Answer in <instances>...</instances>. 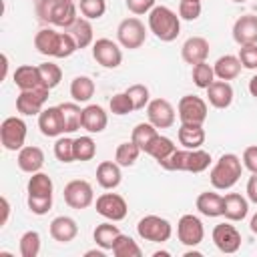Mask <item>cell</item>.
<instances>
[{"label":"cell","mask_w":257,"mask_h":257,"mask_svg":"<svg viewBox=\"0 0 257 257\" xmlns=\"http://www.w3.org/2000/svg\"><path fill=\"white\" fill-rule=\"evenodd\" d=\"M34 48L42 56H52V58H68L78 50L76 40L68 30L56 32L52 28H42L34 34Z\"/></svg>","instance_id":"6da1fadb"},{"label":"cell","mask_w":257,"mask_h":257,"mask_svg":"<svg viewBox=\"0 0 257 257\" xmlns=\"http://www.w3.org/2000/svg\"><path fill=\"white\" fill-rule=\"evenodd\" d=\"M36 14L40 22L68 30L76 22V4L72 0H36Z\"/></svg>","instance_id":"7a4b0ae2"},{"label":"cell","mask_w":257,"mask_h":257,"mask_svg":"<svg viewBox=\"0 0 257 257\" xmlns=\"http://www.w3.org/2000/svg\"><path fill=\"white\" fill-rule=\"evenodd\" d=\"M241 173H243V161L235 153H225L211 167L209 181L215 189L227 191L237 185V181L241 179Z\"/></svg>","instance_id":"3957f363"},{"label":"cell","mask_w":257,"mask_h":257,"mask_svg":"<svg viewBox=\"0 0 257 257\" xmlns=\"http://www.w3.org/2000/svg\"><path fill=\"white\" fill-rule=\"evenodd\" d=\"M149 30L161 42H173L181 34V18L169 6H155L149 12Z\"/></svg>","instance_id":"277c9868"},{"label":"cell","mask_w":257,"mask_h":257,"mask_svg":"<svg viewBox=\"0 0 257 257\" xmlns=\"http://www.w3.org/2000/svg\"><path fill=\"white\" fill-rule=\"evenodd\" d=\"M137 233L141 239L151 243H165L173 235V225L159 215H145L137 223Z\"/></svg>","instance_id":"5b68a950"},{"label":"cell","mask_w":257,"mask_h":257,"mask_svg":"<svg viewBox=\"0 0 257 257\" xmlns=\"http://www.w3.org/2000/svg\"><path fill=\"white\" fill-rule=\"evenodd\" d=\"M209 106L207 100L197 94H185L181 96L177 104V116L183 124H203L207 120Z\"/></svg>","instance_id":"8992f818"},{"label":"cell","mask_w":257,"mask_h":257,"mask_svg":"<svg viewBox=\"0 0 257 257\" xmlns=\"http://www.w3.org/2000/svg\"><path fill=\"white\" fill-rule=\"evenodd\" d=\"M116 40L122 48H128V50H137L145 44L147 40V28L145 24L137 18V16H131V18H124L120 20V24L116 26Z\"/></svg>","instance_id":"52a82bcc"},{"label":"cell","mask_w":257,"mask_h":257,"mask_svg":"<svg viewBox=\"0 0 257 257\" xmlns=\"http://www.w3.org/2000/svg\"><path fill=\"white\" fill-rule=\"evenodd\" d=\"M26 133H28V126L20 116H8L0 124V143L6 151L16 153L24 147Z\"/></svg>","instance_id":"ba28073f"},{"label":"cell","mask_w":257,"mask_h":257,"mask_svg":"<svg viewBox=\"0 0 257 257\" xmlns=\"http://www.w3.org/2000/svg\"><path fill=\"white\" fill-rule=\"evenodd\" d=\"M64 203L70 207V209H76V211H82V209H88L92 203H94V191H92V185L84 179H72L64 185Z\"/></svg>","instance_id":"9c48e42d"},{"label":"cell","mask_w":257,"mask_h":257,"mask_svg":"<svg viewBox=\"0 0 257 257\" xmlns=\"http://www.w3.org/2000/svg\"><path fill=\"white\" fill-rule=\"evenodd\" d=\"M94 207L100 217H104L106 221H112V223L122 221L128 213V205H126L124 197L118 193H102L100 197H96Z\"/></svg>","instance_id":"30bf717a"},{"label":"cell","mask_w":257,"mask_h":257,"mask_svg":"<svg viewBox=\"0 0 257 257\" xmlns=\"http://www.w3.org/2000/svg\"><path fill=\"white\" fill-rule=\"evenodd\" d=\"M50 88L48 86H40L34 90H20V94L16 96V110L24 116H38L48 100Z\"/></svg>","instance_id":"8fae6325"},{"label":"cell","mask_w":257,"mask_h":257,"mask_svg":"<svg viewBox=\"0 0 257 257\" xmlns=\"http://www.w3.org/2000/svg\"><path fill=\"white\" fill-rule=\"evenodd\" d=\"M92 58L102 68H118L122 62V50L110 38H96L92 44Z\"/></svg>","instance_id":"7c38bea8"},{"label":"cell","mask_w":257,"mask_h":257,"mask_svg":"<svg viewBox=\"0 0 257 257\" xmlns=\"http://www.w3.org/2000/svg\"><path fill=\"white\" fill-rule=\"evenodd\" d=\"M177 237H179V241L183 245L197 247L205 237V227H203L201 219L197 215H193V213L183 215L179 219V223H177Z\"/></svg>","instance_id":"4fadbf2b"},{"label":"cell","mask_w":257,"mask_h":257,"mask_svg":"<svg viewBox=\"0 0 257 257\" xmlns=\"http://www.w3.org/2000/svg\"><path fill=\"white\" fill-rule=\"evenodd\" d=\"M147 116H149V122L155 124L157 128H171L177 120L175 106L167 98H153L147 104Z\"/></svg>","instance_id":"5bb4252c"},{"label":"cell","mask_w":257,"mask_h":257,"mask_svg":"<svg viewBox=\"0 0 257 257\" xmlns=\"http://www.w3.org/2000/svg\"><path fill=\"white\" fill-rule=\"evenodd\" d=\"M213 243L221 253H237L241 247V233L231 223H219L213 229Z\"/></svg>","instance_id":"9a60e30c"},{"label":"cell","mask_w":257,"mask_h":257,"mask_svg":"<svg viewBox=\"0 0 257 257\" xmlns=\"http://www.w3.org/2000/svg\"><path fill=\"white\" fill-rule=\"evenodd\" d=\"M38 128L48 139L62 137L66 131H64V118H62L60 106H46V108H42V112L38 114Z\"/></svg>","instance_id":"2e32d148"},{"label":"cell","mask_w":257,"mask_h":257,"mask_svg":"<svg viewBox=\"0 0 257 257\" xmlns=\"http://www.w3.org/2000/svg\"><path fill=\"white\" fill-rule=\"evenodd\" d=\"M209 50H211V46H209V40L207 38H203V36H191V38H187L183 42L181 56H183V60L187 64L193 66V64L205 62L207 56H209Z\"/></svg>","instance_id":"e0dca14e"},{"label":"cell","mask_w":257,"mask_h":257,"mask_svg":"<svg viewBox=\"0 0 257 257\" xmlns=\"http://www.w3.org/2000/svg\"><path fill=\"white\" fill-rule=\"evenodd\" d=\"M233 40L239 46L245 44H257V16L255 14H243L233 24Z\"/></svg>","instance_id":"ac0fdd59"},{"label":"cell","mask_w":257,"mask_h":257,"mask_svg":"<svg viewBox=\"0 0 257 257\" xmlns=\"http://www.w3.org/2000/svg\"><path fill=\"white\" fill-rule=\"evenodd\" d=\"M16 163H18V169L28 175L38 173L44 167V151L34 145H24L16 155Z\"/></svg>","instance_id":"d6986e66"},{"label":"cell","mask_w":257,"mask_h":257,"mask_svg":"<svg viewBox=\"0 0 257 257\" xmlns=\"http://www.w3.org/2000/svg\"><path fill=\"white\" fill-rule=\"evenodd\" d=\"M108 114L100 104H86L82 108V128L88 135H98L106 128Z\"/></svg>","instance_id":"ffe728a7"},{"label":"cell","mask_w":257,"mask_h":257,"mask_svg":"<svg viewBox=\"0 0 257 257\" xmlns=\"http://www.w3.org/2000/svg\"><path fill=\"white\" fill-rule=\"evenodd\" d=\"M249 213V199L239 193H227L223 197V217L231 223L243 221Z\"/></svg>","instance_id":"44dd1931"},{"label":"cell","mask_w":257,"mask_h":257,"mask_svg":"<svg viewBox=\"0 0 257 257\" xmlns=\"http://www.w3.org/2000/svg\"><path fill=\"white\" fill-rule=\"evenodd\" d=\"M48 231H50V237L54 241H58V243H70L78 235V225H76V221L72 217L58 215V217H54L50 221Z\"/></svg>","instance_id":"7402d4cb"},{"label":"cell","mask_w":257,"mask_h":257,"mask_svg":"<svg viewBox=\"0 0 257 257\" xmlns=\"http://www.w3.org/2000/svg\"><path fill=\"white\" fill-rule=\"evenodd\" d=\"M233 86L229 84V80H215L209 88H207V100L211 106L215 108H229L233 102Z\"/></svg>","instance_id":"603a6c76"},{"label":"cell","mask_w":257,"mask_h":257,"mask_svg":"<svg viewBox=\"0 0 257 257\" xmlns=\"http://www.w3.org/2000/svg\"><path fill=\"white\" fill-rule=\"evenodd\" d=\"M122 181V173H120V165L116 161H102L98 163L96 167V183L106 189V191H112L120 185Z\"/></svg>","instance_id":"cb8c5ba5"},{"label":"cell","mask_w":257,"mask_h":257,"mask_svg":"<svg viewBox=\"0 0 257 257\" xmlns=\"http://www.w3.org/2000/svg\"><path fill=\"white\" fill-rule=\"evenodd\" d=\"M14 78V84L20 88V90H34V88H40V86H46L42 82V76H40V70L38 66H32V64H22L14 70L12 74Z\"/></svg>","instance_id":"d4e9b609"},{"label":"cell","mask_w":257,"mask_h":257,"mask_svg":"<svg viewBox=\"0 0 257 257\" xmlns=\"http://www.w3.org/2000/svg\"><path fill=\"white\" fill-rule=\"evenodd\" d=\"M177 139H179V145L183 149H201L205 145V128L203 124H183L179 126L177 131Z\"/></svg>","instance_id":"484cf974"},{"label":"cell","mask_w":257,"mask_h":257,"mask_svg":"<svg viewBox=\"0 0 257 257\" xmlns=\"http://www.w3.org/2000/svg\"><path fill=\"white\" fill-rule=\"evenodd\" d=\"M241 60L239 56H233V54H225V56H219L217 62L213 64V70H215V78L219 80H233L241 74Z\"/></svg>","instance_id":"4316f807"},{"label":"cell","mask_w":257,"mask_h":257,"mask_svg":"<svg viewBox=\"0 0 257 257\" xmlns=\"http://www.w3.org/2000/svg\"><path fill=\"white\" fill-rule=\"evenodd\" d=\"M195 207L203 217H221L223 215V197L217 193L205 191L197 197Z\"/></svg>","instance_id":"83f0119b"},{"label":"cell","mask_w":257,"mask_h":257,"mask_svg":"<svg viewBox=\"0 0 257 257\" xmlns=\"http://www.w3.org/2000/svg\"><path fill=\"white\" fill-rule=\"evenodd\" d=\"M68 32L72 34V38L76 40V46H78V50H82V48H86V46H90V44H94V30H92V24H90V20L88 18H76V22L68 28Z\"/></svg>","instance_id":"f1b7e54d"},{"label":"cell","mask_w":257,"mask_h":257,"mask_svg":"<svg viewBox=\"0 0 257 257\" xmlns=\"http://www.w3.org/2000/svg\"><path fill=\"white\" fill-rule=\"evenodd\" d=\"M94 90H96V86H94V80L90 76L80 74V76H74L72 82H70V96L78 104L80 102H88L94 96Z\"/></svg>","instance_id":"f546056e"},{"label":"cell","mask_w":257,"mask_h":257,"mask_svg":"<svg viewBox=\"0 0 257 257\" xmlns=\"http://www.w3.org/2000/svg\"><path fill=\"white\" fill-rule=\"evenodd\" d=\"M118 235H120V229L116 225H112V221H106V223L96 225V229L92 233V239H94V243L100 249L112 251V245H114V241H116Z\"/></svg>","instance_id":"4dcf8cb0"},{"label":"cell","mask_w":257,"mask_h":257,"mask_svg":"<svg viewBox=\"0 0 257 257\" xmlns=\"http://www.w3.org/2000/svg\"><path fill=\"white\" fill-rule=\"evenodd\" d=\"M60 106V112H62V118H64V131L66 133H74L82 126V108L78 102H62L58 104Z\"/></svg>","instance_id":"1f68e13d"},{"label":"cell","mask_w":257,"mask_h":257,"mask_svg":"<svg viewBox=\"0 0 257 257\" xmlns=\"http://www.w3.org/2000/svg\"><path fill=\"white\" fill-rule=\"evenodd\" d=\"M175 149H177V147H175V143H173L169 137H165V135H157V137L149 143V147L145 149V153L151 155L157 163H161V161H165Z\"/></svg>","instance_id":"d6a6232c"},{"label":"cell","mask_w":257,"mask_h":257,"mask_svg":"<svg viewBox=\"0 0 257 257\" xmlns=\"http://www.w3.org/2000/svg\"><path fill=\"white\" fill-rule=\"evenodd\" d=\"M211 153L203 149H189L187 151V161H185V171L187 173H203L211 165Z\"/></svg>","instance_id":"836d02e7"},{"label":"cell","mask_w":257,"mask_h":257,"mask_svg":"<svg viewBox=\"0 0 257 257\" xmlns=\"http://www.w3.org/2000/svg\"><path fill=\"white\" fill-rule=\"evenodd\" d=\"M52 191H54V183L46 173L38 171V173L30 175L28 185H26L28 195H52Z\"/></svg>","instance_id":"e575fe53"},{"label":"cell","mask_w":257,"mask_h":257,"mask_svg":"<svg viewBox=\"0 0 257 257\" xmlns=\"http://www.w3.org/2000/svg\"><path fill=\"white\" fill-rule=\"evenodd\" d=\"M141 147L133 141H126V143H120L114 151V161L120 165V167H133L141 155Z\"/></svg>","instance_id":"d590c367"},{"label":"cell","mask_w":257,"mask_h":257,"mask_svg":"<svg viewBox=\"0 0 257 257\" xmlns=\"http://www.w3.org/2000/svg\"><path fill=\"white\" fill-rule=\"evenodd\" d=\"M94 155H96V143L90 135H82L74 139V161L86 163V161H92Z\"/></svg>","instance_id":"8d00e7d4"},{"label":"cell","mask_w":257,"mask_h":257,"mask_svg":"<svg viewBox=\"0 0 257 257\" xmlns=\"http://www.w3.org/2000/svg\"><path fill=\"white\" fill-rule=\"evenodd\" d=\"M112 255H116V257H141L143 251L133 237L120 233L112 245Z\"/></svg>","instance_id":"74e56055"},{"label":"cell","mask_w":257,"mask_h":257,"mask_svg":"<svg viewBox=\"0 0 257 257\" xmlns=\"http://www.w3.org/2000/svg\"><path fill=\"white\" fill-rule=\"evenodd\" d=\"M191 78H193L195 86H199V88H205V90H207V88L215 82V70H213V66H211V64H207V60H205V62L193 64Z\"/></svg>","instance_id":"f35d334b"},{"label":"cell","mask_w":257,"mask_h":257,"mask_svg":"<svg viewBox=\"0 0 257 257\" xmlns=\"http://www.w3.org/2000/svg\"><path fill=\"white\" fill-rule=\"evenodd\" d=\"M157 135H159V131H157L155 124H151V122H139V124L133 128V133H131V141L137 143V145L141 147V151L145 153V149L149 147V143H151Z\"/></svg>","instance_id":"ab89813d"},{"label":"cell","mask_w":257,"mask_h":257,"mask_svg":"<svg viewBox=\"0 0 257 257\" xmlns=\"http://www.w3.org/2000/svg\"><path fill=\"white\" fill-rule=\"evenodd\" d=\"M40 245H42V243H40L38 231H26V233H22V237H20L18 249H20V255H22V257H38Z\"/></svg>","instance_id":"60d3db41"},{"label":"cell","mask_w":257,"mask_h":257,"mask_svg":"<svg viewBox=\"0 0 257 257\" xmlns=\"http://www.w3.org/2000/svg\"><path fill=\"white\" fill-rule=\"evenodd\" d=\"M78 10L88 20H98L106 12V0H78Z\"/></svg>","instance_id":"b9f144b4"},{"label":"cell","mask_w":257,"mask_h":257,"mask_svg":"<svg viewBox=\"0 0 257 257\" xmlns=\"http://www.w3.org/2000/svg\"><path fill=\"white\" fill-rule=\"evenodd\" d=\"M38 70H40L42 82H44L50 90L60 84V80H62V70H60L58 64H54V62H42V64H38Z\"/></svg>","instance_id":"7bdbcfd3"},{"label":"cell","mask_w":257,"mask_h":257,"mask_svg":"<svg viewBox=\"0 0 257 257\" xmlns=\"http://www.w3.org/2000/svg\"><path fill=\"white\" fill-rule=\"evenodd\" d=\"M54 157H56L60 163H72V161H74V139L56 137V143H54Z\"/></svg>","instance_id":"ee69618b"},{"label":"cell","mask_w":257,"mask_h":257,"mask_svg":"<svg viewBox=\"0 0 257 257\" xmlns=\"http://www.w3.org/2000/svg\"><path fill=\"white\" fill-rule=\"evenodd\" d=\"M124 92L131 96L135 110H143V108H147V104L151 102V92H149V88H147L145 84H131Z\"/></svg>","instance_id":"f6af8a7d"},{"label":"cell","mask_w":257,"mask_h":257,"mask_svg":"<svg viewBox=\"0 0 257 257\" xmlns=\"http://www.w3.org/2000/svg\"><path fill=\"white\" fill-rule=\"evenodd\" d=\"M108 108H110V112L116 114V116H124V114H128V112L135 110L133 100H131V96H128L126 92H116V94H112V98H110V102H108Z\"/></svg>","instance_id":"bcb514c9"},{"label":"cell","mask_w":257,"mask_h":257,"mask_svg":"<svg viewBox=\"0 0 257 257\" xmlns=\"http://www.w3.org/2000/svg\"><path fill=\"white\" fill-rule=\"evenodd\" d=\"M26 203H28V209L40 217L52 209V195H28Z\"/></svg>","instance_id":"7dc6e473"},{"label":"cell","mask_w":257,"mask_h":257,"mask_svg":"<svg viewBox=\"0 0 257 257\" xmlns=\"http://www.w3.org/2000/svg\"><path fill=\"white\" fill-rule=\"evenodd\" d=\"M201 0H181L179 2V18L181 20H197L201 16Z\"/></svg>","instance_id":"c3c4849f"},{"label":"cell","mask_w":257,"mask_h":257,"mask_svg":"<svg viewBox=\"0 0 257 257\" xmlns=\"http://www.w3.org/2000/svg\"><path fill=\"white\" fill-rule=\"evenodd\" d=\"M241 66L247 70H257V44H245L239 48Z\"/></svg>","instance_id":"681fc988"},{"label":"cell","mask_w":257,"mask_h":257,"mask_svg":"<svg viewBox=\"0 0 257 257\" xmlns=\"http://www.w3.org/2000/svg\"><path fill=\"white\" fill-rule=\"evenodd\" d=\"M155 2H157V0H124L128 12H133V14H137V16H141V14H149V12L157 6Z\"/></svg>","instance_id":"f907efd6"},{"label":"cell","mask_w":257,"mask_h":257,"mask_svg":"<svg viewBox=\"0 0 257 257\" xmlns=\"http://www.w3.org/2000/svg\"><path fill=\"white\" fill-rule=\"evenodd\" d=\"M241 161H243V167H245L251 175H253V173H257V145L247 147V149L243 151Z\"/></svg>","instance_id":"816d5d0a"},{"label":"cell","mask_w":257,"mask_h":257,"mask_svg":"<svg viewBox=\"0 0 257 257\" xmlns=\"http://www.w3.org/2000/svg\"><path fill=\"white\" fill-rule=\"evenodd\" d=\"M245 193H247V199H249L251 203H255V205H257V173H253V175L249 177Z\"/></svg>","instance_id":"f5cc1de1"},{"label":"cell","mask_w":257,"mask_h":257,"mask_svg":"<svg viewBox=\"0 0 257 257\" xmlns=\"http://www.w3.org/2000/svg\"><path fill=\"white\" fill-rule=\"evenodd\" d=\"M8 217H10V203L6 197H2V219H0V227H4L8 223Z\"/></svg>","instance_id":"db71d44e"},{"label":"cell","mask_w":257,"mask_h":257,"mask_svg":"<svg viewBox=\"0 0 257 257\" xmlns=\"http://www.w3.org/2000/svg\"><path fill=\"white\" fill-rule=\"evenodd\" d=\"M249 92H251L253 98H257V74H253L251 80H249Z\"/></svg>","instance_id":"11a10c76"},{"label":"cell","mask_w":257,"mask_h":257,"mask_svg":"<svg viewBox=\"0 0 257 257\" xmlns=\"http://www.w3.org/2000/svg\"><path fill=\"white\" fill-rule=\"evenodd\" d=\"M249 229H251V231L257 235V213L251 217V221H249Z\"/></svg>","instance_id":"9f6ffc18"},{"label":"cell","mask_w":257,"mask_h":257,"mask_svg":"<svg viewBox=\"0 0 257 257\" xmlns=\"http://www.w3.org/2000/svg\"><path fill=\"white\" fill-rule=\"evenodd\" d=\"M84 255H86V257H92V255H96V257H104V249H100V251H86Z\"/></svg>","instance_id":"6f0895ef"},{"label":"cell","mask_w":257,"mask_h":257,"mask_svg":"<svg viewBox=\"0 0 257 257\" xmlns=\"http://www.w3.org/2000/svg\"><path fill=\"white\" fill-rule=\"evenodd\" d=\"M233 2H237V4H243V2H247V0H233Z\"/></svg>","instance_id":"680465c9"}]
</instances>
